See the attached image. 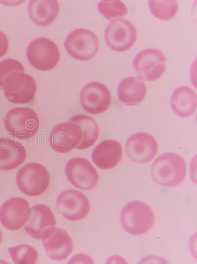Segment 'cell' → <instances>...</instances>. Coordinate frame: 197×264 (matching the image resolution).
Wrapping results in <instances>:
<instances>
[{
  "mask_svg": "<svg viewBox=\"0 0 197 264\" xmlns=\"http://www.w3.org/2000/svg\"><path fill=\"white\" fill-rule=\"evenodd\" d=\"M80 104L87 112L98 114L104 112L109 107L111 94L104 84L92 82L87 84L80 94Z\"/></svg>",
  "mask_w": 197,
  "mask_h": 264,
  "instance_id": "13",
  "label": "cell"
},
{
  "mask_svg": "<svg viewBox=\"0 0 197 264\" xmlns=\"http://www.w3.org/2000/svg\"><path fill=\"white\" fill-rule=\"evenodd\" d=\"M65 173L70 183L81 190L92 189L98 181L97 170L88 160L83 158L68 160L65 166Z\"/></svg>",
  "mask_w": 197,
  "mask_h": 264,
  "instance_id": "10",
  "label": "cell"
},
{
  "mask_svg": "<svg viewBox=\"0 0 197 264\" xmlns=\"http://www.w3.org/2000/svg\"><path fill=\"white\" fill-rule=\"evenodd\" d=\"M56 225V220L51 209L46 205L39 204L32 208L24 228L33 238L42 240L53 232Z\"/></svg>",
  "mask_w": 197,
  "mask_h": 264,
  "instance_id": "12",
  "label": "cell"
},
{
  "mask_svg": "<svg viewBox=\"0 0 197 264\" xmlns=\"http://www.w3.org/2000/svg\"><path fill=\"white\" fill-rule=\"evenodd\" d=\"M8 132L20 139H28L37 132L39 119L37 114L28 107H16L10 110L4 119Z\"/></svg>",
  "mask_w": 197,
  "mask_h": 264,
  "instance_id": "3",
  "label": "cell"
},
{
  "mask_svg": "<svg viewBox=\"0 0 197 264\" xmlns=\"http://www.w3.org/2000/svg\"><path fill=\"white\" fill-rule=\"evenodd\" d=\"M68 122L77 124L82 131V141L76 149H86L96 142L99 135V130L98 124L92 117L79 114L71 117Z\"/></svg>",
  "mask_w": 197,
  "mask_h": 264,
  "instance_id": "23",
  "label": "cell"
},
{
  "mask_svg": "<svg viewBox=\"0 0 197 264\" xmlns=\"http://www.w3.org/2000/svg\"><path fill=\"white\" fill-rule=\"evenodd\" d=\"M59 11L56 0H31L28 4V14L36 25L45 26L52 23Z\"/></svg>",
  "mask_w": 197,
  "mask_h": 264,
  "instance_id": "20",
  "label": "cell"
},
{
  "mask_svg": "<svg viewBox=\"0 0 197 264\" xmlns=\"http://www.w3.org/2000/svg\"><path fill=\"white\" fill-rule=\"evenodd\" d=\"M146 93V88L144 83L133 77L123 79L119 83L117 88L119 99L129 106L139 104L144 99Z\"/></svg>",
  "mask_w": 197,
  "mask_h": 264,
  "instance_id": "22",
  "label": "cell"
},
{
  "mask_svg": "<svg viewBox=\"0 0 197 264\" xmlns=\"http://www.w3.org/2000/svg\"><path fill=\"white\" fill-rule=\"evenodd\" d=\"M82 139V131L76 124L67 122L56 126L50 135V145L55 151L67 153L80 144Z\"/></svg>",
  "mask_w": 197,
  "mask_h": 264,
  "instance_id": "15",
  "label": "cell"
},
{
  "mask_svg": "<svg viewBox=\"0 0 197 264\" xmlns=\"http://www.w3.org/2000/svg\"><path fill=\"white\" fill-rule=\"evenodd\" d=\"M6 98L14 104H26L33 99L36 85L34 78L24 72L15 71L9 74L2 82Z\"/></svg>",
  "mask_w": 197,
  "mask_h": 264,
  "instance_id": "4",
  "label": "cell"
},
{
  "mask_svg": "<svg viewBox=\"0 0 197 264\" xmlns=\"http://www.w3.org/2000/svg\"><path fill=\"white\" fill-rule=\"evenodd\" d=\"M132 66L139 79L154 81L164 73L166 58L163 53L158 49H145L136 55Z\"/></svg>",
  "mask_w": 197,
  "mask_h": 264,
  "instance_id": "8",
  "label": "cell"
},
{
  "mask_svg": "<svg viewBox=\"0 0 197 264\" xmlns=\"http://www.w3.org/2000/svg\"><path fill=\"white\" fill-rule=\"evenodd\" d=\"M59 212L66 220L78 221L88 214L90 204L88 198L81 192L68 189L61 192L56 201Z\"/></svg>",
  "mask_w": 197,
  "mask_h": 264,
  "instance_id": "11",
  "label": "cell"
},
{
  "mask_svg": "<svg viewBox=\"0 0 197 264\" xmlns=\"http://www.w3.org/2000/svg\"><path fill=\"white\" fill-rule=\"evenodd\" d=\"M150 12L156 18L163 21L172 19L176 14L178 4L175 0L148 1Z\"/></svg>",
  "mask_w": 197,
  "mask_h": 264,
  "instance_id": "24",
  "label": "cell"
},
{
  "mask_svg": "<svg viewBox=\"0 0 197 264\" xmlns=\"http://www.w3.org/2000/svg\"><path fill=\"white\" fill-rule=\"evenodd\" d=\"M2 233H1V232L0 230V244L2 241Z\"/></svg>",
  "mask_w": 197,
  "mask_h": 264,
  "instance_id": "29",
  "label": "cell"
},
{
  "mask_svg": "<svg viewBox=\"0 0 197 264\" xmlns=\"http://www.w3.org/2000/svg\"><path fill=\"white\" fill-rule=\"evenodd\" d=\"M8 41L5 34L0 31V58L6 54L8 49Z\"/></svg>",
  "mask_w": 197,
  "mask_h": 264,
  "instance_id": "28",
  "label": "cell"
},
{
  "mask_svg": "<svg viewBox=\"0 0 197 264\" xmlns=\"http://www.w3.org/2000/svg\"><path fill=\"white\" fill-rule=\"evenodd\" d=\"M26 55L32 66L41 71L53 69L60 58V52L57 45L44 37L32 41L27 47Z\"/></svg>",
  "mask_w": 197,
  "mask_h": 264,
  "instance_id": "6",
  "label": "cell"
},
{
  "mask_svg": "<svg viewBox=\"0 0 197 264\" xmlns=\"http://www.w3.org/2000/svg\"><path fill=\"white\" fill-rule=\"evenodd\" d=\"M42 240L47 256L53 260H64L72 252L73 247L72 239L63 229L55 228L48 236Z\"/></svg>",
  "mask_w": 197,
  "mask_h": 264,
  "instance_id": "17",
  "label": "cell"
},
{
  "mask_svg": "<svg viewBox=\"0 0 197 264\" xmlns=\"http://www.w3.org/2000/svg\"><path fill=\"white\" fill-rule=\"evenodd\" d=\"M197 94L187 86H179L172 92L170 103L173 112L181 118H187L195 112L197 108Z\"/></svg>",
  "mask_w": 197,
  "mask_h": 264,
  "instance_id": "21",
  "label": "cell"
},
{
  "mask_svg": "<svg viewBox=\"0 0 197 264\" xmlns=\"http://www.w3.org/2000/svg\"><path fill=\"white\" fill-rule=\"evenodd\" d=\"M151 174L153 180L159 185L165 187L178 185L186 176L185 161L175 153L162 154L152 163Z\"/></svg>",
  "mask_w": 197,
  "mask_h": 264,
  "instance_id": "1",
  "label": "cell"
},
{
  "mask_svg": "<svg viewBox=\"0 0 197 264\" xmlns=\"http://www.w3.org/2000/svg\"><path fill=\"white\" fill-rule=\"evenodd\" d=\"M16 184L19 189L30 196L43 193L50 182V175L46 168L38 163H30L20 169L16 175Z\"/></svg>",
  "mask_w": 197,
  "mask_h": 264,
  "instance_id": "5",
  "label": "cell"
},
{
  "mask_svg": "<svg viewBox=\"0 0 197 264\" xmlns=\"http://www.w3.org/2000/svg\"><path fill=\"white\" fill-rule=\"evenodd\" d=\"M65 47L73 58L81 61L93 58L98 50V41L91 31L85 29H75L66 36Z\"/></svg>",
  "mask_w": 197,
  "mask_h": 264,
  "instance_id": "7",
  "label": "cell"
},
{
  "mask_svg": "<svg viewBox=\"0 0 197 264\" xmlns=\"http://www.w3.org/2000/svg\"><path fill=\"white\" fill-rule=\"evenodd\" d=\"M120 219L124 230L133 235L145 233L155 222L153 211L147 204L139 201L125 205L121 209Z\"/></svg>",
  "mask_w": 197,
  "mask_h": 264,
  "instance_id": "2",
  "label": "cell"
},
{
  "mask_svg": "<svg viewBox=\"0 0 197 264\" xmlns=\"http://www.w3.org/2000/svg\"><path fill=\"white\" fill-rule=\"evenodd\" d=\"M125 147L129 158L139 164L150 162L158 152V143L155 138L143 132H137L130 136Z\"/></svg>",
  "mask_w": 197,
  "mask_h": 264,
  "instance_id": "14",
  "label": "cell"
},
{
  "mask_svg": "<svg viewBox=\"0 0 197 264\" xmlns=\"http://www.w3.org/2000/svg\"><path fill=\"white\" fill-rule=\"evenodd\" d=\"M26 157L24 147L8 137H0V170L10 171L22 164Z\"/></svg>",
  "mask_w": 197,
  "mask_h": 264,
  "instance_id": "19",
  "label": "cell"
},
{
  "mask_svg": "<svg viewBox=\"0 0 197 264\" xmlns=\"http://www.w3.org/2000/svg\"><path fill=\"white\" fill-rule=\"evenodd\" d=\"M12 260L16 264H34L37 261L38 253L33 247L21 244L8 248Z\"/></svg>",
  "mask_w": 197,
  "mask_h": 264,
  "instance_id": "26",
  "label": "cell"
},
{
  "mask_svg": "<svg viewBox=\"0 0 197 264\" xmlns=\"http://www.w3.org/2000/svg\"><path fill=\"white\" fill-rule=\"evenodd\" d=\"M31 209L28 202L21 197L8 199L0 208V221L10 230H16L22 227L29 218Z\"/></svg>",
  "mask_w": 197,
  "mask_h": 264,
  "instance_id": "16",
  "label": "cell"
},
{
  "mask_svg": "<svg viewBox=\"0 0 197 264\" xmlns=\"http://www.w3.org/2000/svg\"><path fill=\"white\" fill-rule=\"evenodd\" d=\"M99 12L108 20H115L125 16L128 13L126 5L121 0H101L97 4Z\"/></svg>",
  "mask_w": 197,
  "mask_h": 264,
  "instance_id": "25",
  "label": "cell"
},
{
  "mask_svg": "<svg viewBox=\"0 0 197 264\" xmlns=\"http://www.w3.org/2000/svg\"><path fill=\"white\" fill-rule=\"evenodd\" d=\"M15 71L24 72L22 64L18 60L7 58L0 62V86L3 80L10 73Z\"/></svg>",
  "mask_w": 197,
  "mask_h": 264,
  "instance_id": "27",
  "label": "cell"
},
{
  "mask_svg": "<svg viewBox=\"0 0 197 264\" xmlns=\"http://www.w3.org/2000/svg\"><path fill=\"white\" fill-rule=\"evenodd\" d=\"M137 38L136 29L133 23L125 19L112 20L104 31V38L107 45L112 50L122 52L130 49Z\"/></svg>",
  "mask_w": 197,
  "mask_h": 264,
  "instance_id": "9",
  "label": "cell"
},
{
  "mask_svg": "<svg viewBox=\"0 0 197 264\" xmlns=\"http://www.w3.org/2000/svg\"><path fill=\"white\" fill-rule=\"evenodd\" d=\"M122 153V147L118 141L107 139L101 141L94 148L92 159L99 168L110 170L119 163Z\"/></svg>",
  "mask_w": 197,
  "mask_h": 264,
  "instance_id": "18",
  "label": "cell"
}]
</instances>
